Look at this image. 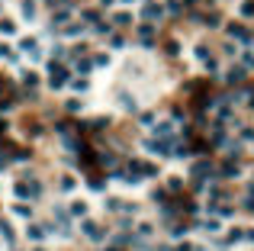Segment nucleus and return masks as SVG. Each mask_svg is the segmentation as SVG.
Returning <instances> with one entry per match:
<instances>
[{
    "mask_svg": "<svg viewBox=\"0 0 254 251\" xmlns=\"http://www.w3.org/2000/svg\"><path fill=\"white\" fill-rule=\"evenodd\" d=\"M241 13H245V16L254 13V3H251V0H248V3H241Z\"/></svg>",
    "mask_w": 254,
    "mask_h": 251,
    "instance_id": "obj_17",
    "label": "nucleus"
},
{
    "mask_svg": "<svg viewBox=\"0 0 254 251\" xmlns=\"http://www.w3.org/2000/svg\"><path fill=\"white\" fill-rule=\"evenodd\" d=\"M142 148H148V155H154V158H168L170 155V142H164V138H145Z\"/></svg>",
    "mask_w": 254,
    "mask_h": 251,
    "instance_id": "obj_7",
    "label": "nucleus"
},
{
    "mask_svg": "<svg viewBox=\"0 0 254 251\" xmlns=\"http://www.w3.org/2000/svg\"><path fill=\"white\" fill-rule=\"evenodd\" d=\"M229 36H235L238 42H245V48L251 46V32H248V29H241V26H235V23L229 26Z\"/></svg>",
    "mask_w": 254,
    "mask_h": 251,
    "instance_id": "obj_10",
    "label": "nucleus"
},
{
    "mask_svg": "<svg viewBox=\"0 0 254 251\" xmlns=\"http://www.w3.org/2000/svg\"><path fill=\"white\" fill-rule=\"evenodd\" d=\"M203 228H206V232H212V235H216V232H222V222L219 219H209V222H200Z\"/></svg>",
    "mask_w": 254,
    "mask_h": 251,
    "instance_id": "obj_13",
    "label": "nucleus"
},
{
    "mask_svg": "<svg viewBox=\"0 0 254 251\" xmlns=\"http://www.w3.org/2000/svg\"><path fill=\"white\" fill-rule=\"evenodd\" d=\"M154 32H158V23H145V20H142V23H139V42H142V46H151Z\"/></svg>",
    "mask_w": 254,
    "mask_h": 251,
    "instance_id": "obj_8",
    "label": "nucleus"
},
{
    "mask_svg": "<svg viewBox=\"0 0 254 251\" xmlns=\"http://www.w3.org/2000/svg\"><path fill=\"white\" fill-rule=\"evenodd\" d=\"M39 16H42V7H39V0H23V3H20V16H16V20H20V23H36Z\"/></svg>",
    "mask_w": 254,
    "mask_h": 251,
    "instance_id": "obj_6",
    "label": "nucleus"
},
{
    "mask_svg": "<svg viewBox=\"0 0 254 251\" xmlns=\"http://www.w3.org/2000/svg\"><path fill=\"white\" fill-rule=\"evenodd\" d=\"M13 193H16V200H26V203H32V200H42V193H45V183H42V177H36V174H23L20 181L13 183Z\"/></svg>",
    "mask_w": 254,
    "mask_h": 251,
    "instance_id": "obj_1",
    "label": "nucleus"
},
{
    "mask_svg": "<svg viewBox=\"0 0 254 251\" xmlns=\"http://www.w3.org/2000/svg\"><path fill=\"white\" fill-rule=\"evenodd\" d=\"M20 32V20H7V16H0V36H16Z\"/></svg>",
    "mask_w": 254,
    "mask_h": 251,
    "instance_id": "obj_9",
    "label": "nucleus"
},
{
    "mask_svg": "<svg viewBox=\"0 0 254 251\" xmlns=\"http://www.w3.org/2000/svg\"><path fill=\"white\" fill-rule=\"evenodd\" d=\"M64 209H68V216L77 222V219H84V216H90V200L87 197H71Z\"/></svg>",
    "mask_w": 254,
    "mask_h": 251,
    "instance_id": "obj_4",
    "label": "nucleus"
},
{
    "mask_svg": "<svg viewBox=\"0 0 254 251\" xmlns=\"http://www.w3.org/2000/svg\"><path fill=\"white\" fill-rule=\"evenodd\" d=\"M241 81H245V68H232L225 74V84H241Z\"/></svg>",
    "mask_w": 254,
    "mask_h": 251,
    "instance_id": "obj_12",
    "label": "nucleus"
},
{
    "mask_svg": "<svg viewBox=\"0 0 254 251\" xmlns=\"http://www.w3.org/2000/svg\"><path fill=\"white\" fill-rule=\"evenodd\" d=\"M164 13H168V10H164V3H154V0H145V3H142V20H145V23H161L164 20Z\"/></svg>",
    "mask_w": 254,
    "mask_h": 251,
    "instance_id": "obj_5",
    "label": "nucleus"
},
{
    "mask_svg": "<svg viewBox=\"0 0 254 251\" xmlns=\"http://www.w3.org/2000/svg\"><path fill=\"white\" fill-rule=\"evenodd\" d=\"M241 65H245V68H254V52H245V55H241Z\"/></svg>",
    "mask_w": 254,
    "mask_h": 251,
    "instance_id": "obj_14",
    "label": "nucleus"
},
{
    "mask_svg": "<svg viewBox=\"0 0 254 251\" xmlns=\"http://www.w3.org/2000/svg\"><path fill=\"white\" fill-rule=\"evenodd\" d=\"M97 7H106V10H113V7H119V0H97Z\"/></svg>",
    "mask_w": 254,
    "mask_h": 251,
    "instance_id": "obj_16",
    "label": "nucleus"
},
{
    "mask_svg": "<svg viewBox=\"0 0 254 251\" xmlns=\"http://www.w3.org/2000/svg\"><path fill=\"white\" fill-rule=\"evenodd\" d=\"M58 187H62V190H77V187H81V183L74 181V174H62V181H58Z\"/></svg>",
    "mask_w": 254,
    "mask_h": 251,
    "instance_id": "obj_11",
    "label": "nucleus"
},
{
    "mask_svg": "<svg viewBox=\"0 0 254 251\" xmlns=\"http://www.w3.org/2000/svg\"><path fill=\"white\" fill-rule=\"evenodd\" d=\"M68 81H71V68L68 65H48L45 68V84L52 87V91H68Z\"/></svg>",
    "mask_w": 254,
    "mask_h": 251,
    "instance_id": "obj_3",
    "label": "nucleus"
},
{
    "mask_svg": "<svg viewBox=\"0 0 254 251\" xmlns=\"http://www.w3.org/2000/svg\"><path fill=\"white\" fill-rule=\"evenodd\" d=\"M180 183H184L180 177H168V190H180Z\"/></svg>",
    "mask_w": 254,
    "mask_h": 251,
    "instance_id": "obj_15",
    "label": "nucleus"
},
{
    "mask_svg": "<svg viewBox=\"0 0 254 251\" xmlns=\"http://www.w3.org/2000/svg\"><path fill=\"white\" fill-rule=\"evenodd\" d=\"M74 226H77V232H81V235H84L90 245H103V242L109 238V228H106V226H100L97 219H90V216H84V219H77Z\"/></svg>",
    "mask_w": 254,
    "mask_h": 251,
    "instance_id": "obj_2",
    "label": "nucleus"
}]
</instances>
